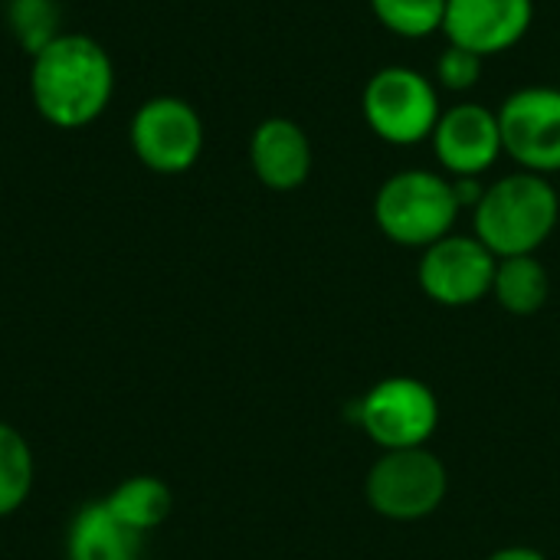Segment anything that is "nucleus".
I'll list each match as a JSON object with an SVG mask.
<instances>
[{
  "label": "nucleus",
  "instance_id": "nucleus-1",
  "mask_svg": "<svg viewBox=\"0 0 560 560\" xmlns=\"http://www.w3.org/2000/svg\"><path fill=\"white\" fill-rule=\"evenodd\" d=\"M115 66L105 46L85 33H59L30 62L36 112L56 128H85L112 102Z\"/></svg>",
  "mask_w": 560,
  "mask_h": 560
},
{
  "label": "nucleus",
  "instance_id": "nucleus-2",
  "mask_svg": "<svg viewBox=\"0 0 560 560\" xmlns=\"http://www.w3.org/2000/svg\"><path fill=\"white\" fill-rule=\"evenodd\" d=\"M560 197L551 177L512 171L486 184L472 210V236L482 240L499 259L538 253L558 230Z\"/></svg>",
  "mask_w": 560,
  "mask_h": 560
},
{
  "label": "nucleus",
  "instance_id": "nucleus-3",
  "mask_svg": "<svg viewBox=\"0 0 560 560\" xmlns=\"http://www.w3.org/2000/svg\"><path fill=\"white\" fill-rule=\"evenodd\" d=\"M463 207L456 200L453 180L427 167H407L390 174L374 197L377 230L410 249H427L450 236Z\"/></svg>",
  "mask_w": 560,
  "mask_h": 560
},
{
  "label": "nucleus",
  "instance_id": "nucleus-4",
  "mask_svg": "<svg viewBox=\"0 0 560 560\" xmlns=\"http://www.w3.org/2000/svg\"><path fill=\"white\" fill-rule=\"evenodd\" d=\"M361 112L381 141L413 148L430 141L436 131L443 115L440 85L413 66H384L368 79Z\"/></svg>",
  "mask_w": 560,
  "mask_h": 560
},
{
  "label": "nucleus",
  "instance_id": "nucleus-5",
  "mask_svg": "<svg viewBox=\"0 0 560 560\" xmlns=\"http://www.w3.org/2000/svg\"><path fill=\"white\" fill-rule=\"evenodd\" d=\"M450 492V472L436 453L427 446L417 450H387L364 479L368 505L390 522H420L430 518Z\"/></svg>",
  "mask_w": 560,
  "mask_h": 560
},
{
  "label": "nucleus",
  "instance_id": "nucleus-6",
  "mask_svg": "<svg viewBox=\"0 0 560 560\" xmlns=\"http://www.w3.org/2000/svg\"><path fill=\"white\" fill-rule=\"evenodd\" d=\"M358 423L371 443L387 450L427 446L440 427V400L417 377H387L358 400Z\"/></svg>",
  "mask_w": 560,
  "mask_h": 560
},
{
  "label": "nucleus",
  "instance_id": "nucleus-7",
  "mask_svg": "<svg viewBox=\"0 0 560 560\" xmlns=\"http://www.w3.org/2000/svg\"><path fill=\"white\" fill-rule=\"evenodd\" d=\"M131 148L154 174H184L203 154V121L197 108L177 95H154L131 118Z\"/></svg>",
  "mask_w": 560,
  "mask_h": 560
},
{
  "label": "nucleus",
  "instance_id": "nucleus-8",
  "mask_svg": "<svg viewBox=\"0 0 560 560\" xmlns=\"http://www.w3.org/2000/svg\"><path fill=\"white\" fill-rule=\"evenodd\" d=\"M499 256L472 233H450L427 246L417 262L423 295L446 308H466L492 295Z\"/></svg>",
  "mask_w": 560,
  "mask_h": 560
},
{
  "label": "nucleus",
  "instance_id": "nucleus-9",
  "mask_svg": "<svg viewBox=\"0 0 560 560\" xmlns=\"http://www.w3.org/2000/svg\"><path fill=\"white\" fill-rule=\"evenodd\" d=\"M502 148L505 154L532 174L560 171V89L558 85H525L512 92L499 108Z\"/></svg>",
  "mask_w": 560,
  "mask_h": 560
},
{
  "label": "nucleus",
  "instance_id": "nucleus-10",
  "mask_svg": "<svg viewBox=\"0 0 560 560\" xmlns=\"http://www.w3.org/2000/svg\"><path fill=\"white\" fill-rule=\"evenodd\" d=\"M430 144L446 177H482L505 154L499 112L479 102H456L443 108Z\"/></svg>",
  "mask_w": 560,
  "mask_h": 560
},
{
  "label": "nucleus",
  "instance_id": "nucleus-11",
  "mask_svg": "<svg viewBox=\"0 0 560 560\" xmlns=\"http://www.w3.org/2000/svg\"><path fill=\"white\" fill-rule=\"evenodd\" d=\"M535 23V0H446L443 36L482 59L515 49Z\"/></svg>",
  "mask_w": 560,
  "mask_h": 560
},
{
  "label": "nucleus",
  "instance_id": "nucleus-12",
  "mask_svg": "<svg viewBox=\"0 0 560 560\" xmlns=\"http://www.w3.org/2000/svg\"><path fill=\"white\" fill-rule=\"evenodd\" d=\"M249 164L262 187L279 194L299 190L312 174V141L299 121L272 115L253 128Z\"/></svg>",
  "mask_w": 560,
  "mask_h": 560
},
{
  "label": "nucleus",
  "instance_id": "nucleus-13",
  "mask_svg": "<svg viewBox=\"0 0 560 560\" xmlns=\"http://www.w3.org/2000/svg\"><path fill=\"white\" fill-rule=\"evenodd\" d=\"M144 535L121 525L105 502H85L66 528V560H141Z\"/></svg>",
  "mask_w": 560,
  "mask_h": 560
},
{
  "label": "nucleus",
  "instance_id": "nucleus-14",
  "mask_svg": "<svg viewBox=\"0 0 560 560\" xmlns=\"http://www.w3.org/2000/svg\"><path fill=\"white\" fill-rule=\"evenodd\" d=\"M102 502L121 525L138 535L161 528L174 512V492L158 476H128Z\"/></svg>",
  "mask_w": 560,
  "mask_h": 560
},
{
  "label": "nucleus",
  "instance_id": "nucleus-15",
  "mask_svg": "<svg viewBox=\"0 0 560 560\" xmlns=\"http://www.w3.org/2000/svg\"><path fill=\"white\" fill-rule=\"evenodd\" d=\"M492 295L509 315H535L548 305L551 276L538 253L532 256H505L495 266Z\"/></svg>",
  "mask_w": 560,
  "mask_h": 560
},
{
  "label": "nucleus",
  "instance_id": "nucleus-16",
  "mask_svg": "<svg viewBox=\"0 0 560 560\" xmlns=\"http://www.w3.org/2000/svg\"><path fill=\"white\" fill-rule=\"evenodd\" d=\"M36 463L26 436L0 420V518H10L20 512L33 492Z\"/></svg>",
  "mask_w": 560,
  "mask_h": 560
},
{
  "label": "nucleus",
  "instance_id": "nucleus-17",
  "mask_svg": "<svg viewBox=\"0 0 560 560\" xmlns=\"http://www.w3.org/2000/svg\"><path fill=\"white\" fill-rule=\"evenodd\" d=\"M377 23L404 39H427L443 33L446 0H368Z\"/></svg>",
  "mask_w": 560,
  "mask_h": 560
},
{
  "label": "nucleus",
  "instance_id": "nucleus-18",
  "mask_svg": "<svg viewBox=\"0 0 560 560\" xmlns=\"http://www.w3.org/2000/svg\"><path fill=\"white\" fill-rule=\"evenodd\" d=\"M62 10L56 0H7V26L13 39L36 56L46 43H52L59 30Z\"/></svg>",
  "mask_w": 560,
  "mask_h": 560
},
{
  "label": "nucleus",
  "instance_id": "nucleus-19",
  "mask_svg": "<svg viewBox=\"0 0 560 560\" xmlns=\"http://www.w3.org/2000/svg\"><path fill=\"white\" fill-rule=\"evenodd\" d=\"M482 66H486L482 56H476V52H469V49L450 43V46L440 52V59H436V75H433V82H436L440 89H446V92H469V89L479 85Z\"/></svg>",
  "mask_w": 560,
  "mask_h": 560
},
{
  "label": "nucleus",
  "instance_id": "nucleus-20",
  "mask_svg": "<svg viewBox=\"0 0 560 560\" xmlns=\"http://www.w3.org/2000/svg\"><path fill=\"white\" fill-rule=\"evenodd\" d=\"M486 560H548L541 551H535V548H522V545H515V548H502V551H495V555H489Z\"/></svg>",
  "mask_w": 560,
  "mask_h": 560
},
{
  "label": "nucleus",
  "instance_id": "nucleus-21",
  "mask_svg": "<svg viewBox=\"0 0 560 560\" xmlns=\"http://www.w3.org/2000/svg\"><path fill=\"white\" fill-rule=\"evenodd\" d=\"M558 89H560V82H558Z\"/></svg>",
  "mask_w": 560,
  "mask_h": 560
}]
</instances>
